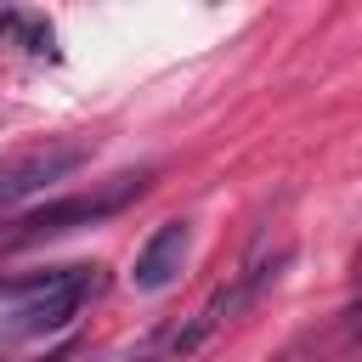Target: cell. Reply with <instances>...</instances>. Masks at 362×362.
Instances as JSON below:
<instances>
[{
	"label": "cell",
	"mask_w": 362,
	"mask_h": 362,
	"mask_svg": "<svg viewBox=\"0 0 362 362\" xmlns=\"http://www.w3.org/2000/svg\"><path fill=\"white\" fill-rule=\"evenodd\" d=\"M141 187H147V175H113L107 187H96V192H74V198H57V204H45V209H34V215H23V243H40V238H57V232H74V226H96V221H107V215H119L124 204H136L141 198Z\"/></svg>",
	"instance_id": "3"
},
{
	"label": "cell",
	"mask_w": 362,
	"mask_h": 362,
	"mask_svg": "<svg viewBox=\"0 0 362 362\" xmlns=\"http://www.w3.org/2000/svg\"><path fill=\"white\" fill-rule=\"evenodd\" d=\"M187 255H192V226H187V221H164V226L141 243V255H136V266H130V283H136L141 294H164V288L181 277Z\"/></svg>",
	"instance_id": "5"
},
{
	"label": "cell",
	"mask_w": 362,
	"mask_h": 362,
	"mask_svg": "<svg viewBox=\"0 0 362 362\" xmlns=\"http://www.w3.org/2000/svg\"><path fill=\"white\" fill-rule=\"evenodd\" d=\"M79 164H85V141H45V147H34V153L6 158V164H0V215H11L23 198L45 192L51 181H62V175L79 170Z\"/></svg>",
	"instance_id": "4"
},
{
	"label": "cell",
	"mask_w": 362,
	"mask_h": 362,
	"mask_svg": "<svg viewBox=\"0 0 362 362\" xmlns=\"http://www.w3.org/2000/svg\"><path fill=\"white\" fill-rule=\"evenodd\" d=\"M277 362H362V311H345V317L328 322L322 334H305V339L288 345Z\"/></svg>",
	"instance_id": "6"
},
{
	"label": "cell",
	"mask_w": 362,
	"mask_h": 362,
	"mask_svg": "<svg viewBox=\"0 0 362 362\" xmlns=\"http://www.w3.org/2000/svg\"><path fill=\"white\" fill-rule=\"evenodd\" d=\"M102 294V272L96 266H57V272H34V288L28 300L17 305V334H51L62 322L79 317V305Z\"/></svg>",
	"instance_id": "2"
},
{
	"label": "cell",
	"mask_w": 362,
	"mask_h": 362,
	"mask_svg": "<svg viewBox=\"0 0 362 362\" xmlns=\"http://www.w3.org/2000/svg\"><path fill=\"white\" fill-rule=\"evenodd\" d=\"M288 255H294L288 243H277V249H272V238H260V243L249 249V260H243L238 272H226V277L209 288V300H204L187 322H175V328L164 334V351H170V356H192V351H198V345H209L221 328H232V322H238V317H243V311H249V305H255V300L283 277Z\"/></svg>",
	"instance_id": "1"
}]
</instances>
